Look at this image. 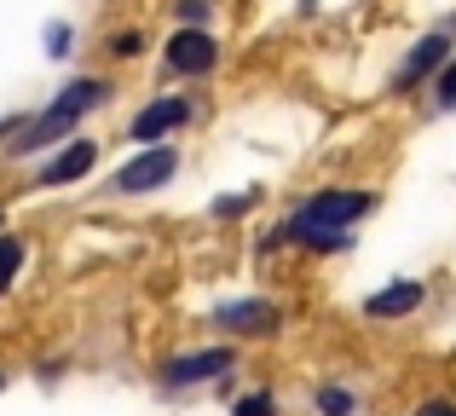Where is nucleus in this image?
I'll use <instances>...</instances> for the list:
<instances>
[{"instance_id":"1","label":"nucleus","mask_w":456,"mask_h":416,"mask_svg":"<svg viewBox=\"0 0 456 416\" xmlns=\"http://www.w3.org/2000/svg\"><path fill=\"white\" fill-rule=\"evenodd\" d=\"M376 214V192H358V185H323L312 192L289 220L278 225L283 243H301V249H318V255H341L353 249V225Z\"/></svg>"},{"instance_id":"2","label":"nucleus","mask_w":456,"mask_h":416,"mask_svg":"<svg viewBox=\"0 0 456 416\" xmlns=\"http://www.w3.org/2000/svg\"><path fill=\"white\" fill-rule=\"evenodd\" d=\"M104 99H110V81H104V76L69 81V87L58 93V99L46 104L41 116H35V122H23V134L12 139V157H35V151H46V145H58V139H69Z\"/></svg>"},{"instance_id":"3","label":"nucleus","mask_w":456,"mask_h":416,"mask_svg":"<svg viewBox=\"0 0 456 416\" xmlns=\"http://www.w3.org/2000/svg\"><path fill=\"white\" fill-rule=\"evenodd\" d=\"M456 53V12L445 23H434L428 35H416L411 46H404V58H399V69L387 76V93L393 99H404V93H416V87H428V81L445 69V58Z\"/></svg>"},{"instance_id":"4","label":"nucleus","mask_w":456,"mask_h":416,"mask_svg":"<svg viewBox=\"0 0 456 416\" xmlns=\"http://www.w3.org/2000/svg\"><path fill=\"white\" fill-rule=\"evenodd\" d=\"M422 306H428V283L422 278H393V283H381V290L364 295L370 324H404V318H416Z\"/></svg>"},{"instance_id":"5","label":"nucleus","mask_w":456,"mask_h":416,"mask_svg":"<svg viewBox=\"0 0 456 416\" xmlns=\"http://www.w3.org/2000/svg\"><path fill=\"white\" fill-rule=\"evenodd\" d=\"M174 174H179V151H174V145H151V151H139V157L127 162L122 174H116L110 192L139 197V192H156V185H167Z\"/></svg>"},{"instance_id":"6","label":"nucleus","mask_w":456,"mask_h":416,"mask_svg":"<svg viewBox=\"0 0 456 416\" xmlns=\"http://www.w3.org/2000/svg\"><path fill=\"white\" fill-rule=\"evenodd\" d=\"M232 364H237L232 347H197V353H179V359H167V364H162V382H167V387H202V382H214V376H225Z\"/></svg>"},{"instance_id":"7","label":"nucleus","mask_w":456,"mask_h":416,"mask_svg":"<svg viewBox=\"0 0 456 416\" xmlns=\"http://www.w3.org/2000/svg\"><path fill=\"white\" fill-rule=\"evenodd\" d=\"M214 64H220V41H214L208 29L179 23V35L167 41V69H174V76H208Z\"/></svg>"},{"instance_id":"8","label":"nucleus","mask_w":456,"mask_h":416,"mask_svg":"<svg viewBox=\"0 0 456 416\" xmlns=\"http://www.w3.org/2000/svg\"><path fill=\"white\" fill-rule=\"evenodd\" d=\"M191 122V99H156V104H145V110L134 116V127H127V139L134 145H162L174 127H185Z\"/></svg>"},{"instance_id":"9","label":"nucleus","mask_w":456,"mask_h":416,"mask_svg":"<svg viewBox=\"0 0 456 416\" xmlns=\"http://www.w3.org/2000/svg\"><path fill=\"white\" fill-rule=\"evenodd\" d=\"M214 324H220V330H237V336H266V330L283 324V313H278V301L248 295V301H225L220 313H214Z\"/></svg>"},{"instance_id":"10","label":"nucleus","mask_w":456,"mask_h":416,"mask_svg":"<svg viewBox=\"0 0 456 416\" xmlns=\"http://www.w3.org/2000/svg\"><path fill=\"white\" fill-rule=\"evenodd\" d=\"M93 162H99V145H93V139H69V145L41 168V185H76Z\"/></svg>"},{"instance_id":"11","label":"nucleus","mask_w":456,"mask_h":416,"mask_svg":"<svg viewBox=\"0 0 456 416\" xmlns=\"http://www.w3.org/2000/svg\"><path fill=\"white\" fill-rule=\"evenodd\" d=\"M428 116H456V53L445 58V69L428 81Z\"/></svg>"},{"instance_id":"12","label":"nucleus","mask_w":456,"mask_h":416,"mask_svg":"<svg viewBox=\"0 0 456 416\" xmlns=\"http://www.w3.org/2000/svg\"><path fill=\"white\" fill-rule=\"evenodd\" d=\"M312 405H318V416H358V394L341 382H323L318 394H312Z\"/></svg>"},{"instance_id":"13","label":"nucleus","mask_w":456,"mask_h":416,"mask_svg":"<svg viewBox=\"0 0 456 416\" xmlns=\"http://www.w3.org/2000/svg\"><path fill=\"white\" fill-rule=\"evenodd\" d=\"M18 272H23V237L18 232H0V295L12 290Z\"/></svg>"},{"instance_id":"14","label":"nucleus","mask_w":456,"mask_h":416,"mask_svg":"<svg viewBox=\"0 0 456 416\" xmlns=\"http://www.w3.org/2000/svg\"><path fill=\"white\" fill-rule=\"evenodd\" d=\"M232 416H278V399H272L266 387H260V394H243V399H237Z\"/></svg>"},{"instance_id":"15","label":"nucleus","mask_w":456,"mask_h":416,"mask_svg":"<svg viewBox=\"0 0 456 416\" xmlns=\"http://www.w3.org/2000/svg\"><path fill=\"white\" fill-rule=\"evenodd\" d=\"M174 12H179V23H191V29H202V23H208V0H174Z\"/></svg>"},{"instance_id":"16","label":"nucleus","mask_w":456,"mask_h":416,"mask_svg":"<svg viewBox=\"0 0 456 416\" xmlns=\"http://www.w3.org/2000/svg\"><path fill=\"white\" fill-rule=\"evenodd\" d=\"M46 53H53V58L69 53V23H46Z\"/></svg>"},{"instance_id":"17","label":"nucleus","mask_w":456,"mask_h":416,"mask_svg":"<svg viewBox=\"0 0 456 416\" xmlns=\"http://www.w3.org/2000/svg\"><path fill=\"white\" fill-rule=\"evenodd\" d=\"M411 416H456V399H445V394H439V399H422Z\"/></svg>"},{"instance_id":"18","label":"nucleus","mask_w":456,"mask_h":416,"mask_svg":"<svg viewBox=\"0 0 456 416\" xmlns=\"http://www.w3.org/2000/svg\"><path fill=\"white\" fill-rule=\"evenodd\" d=\"M110 53H116V58H134V53H139V35H134V29H127V35H116V46H110Z\"/></svg>"},{"instance_id":"19","label":"nucleus","mask_w":456,"mask_h":416,"mask_svg":"<svg viewBox=\"0 0 456 416\" xmlns=\"http://www.w3.org/2000/svg\"><path fill=\"white\" fill-rule=\"evenodd\" d=\"M248 208V197H220V203H214V214H243Z\"/></svg>"},{"instance_id":"20","label":"nucleus","mask_w":456,"mask_h":416,"mask_svg":"<svg viewBox=\"0 0 456 416\" xmlns=\"http://www.w3.org/2000/svg\"><path fill=\"white\" fill-rule=\"evenodd\" d=\"M312 6H318V0H301V12H312Z\"/></svg>"},{"instance_id":"21","label":"nucleus","mask_w":456,"mask_h":416,"mask_svg":"<svg viewBox=\"0 0 456 416\" xmlns=\"http://www.w3.org/2000/svg\"><path fill=\"white\" fill-rule=\"evenodd\" d=\"M0 232H6V214H0Z\"/></svg>"}]
</instances>
